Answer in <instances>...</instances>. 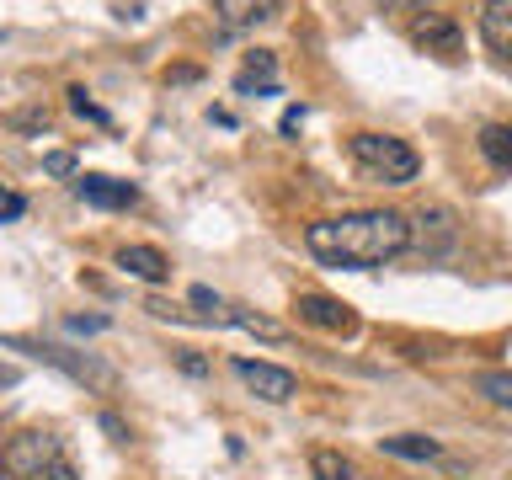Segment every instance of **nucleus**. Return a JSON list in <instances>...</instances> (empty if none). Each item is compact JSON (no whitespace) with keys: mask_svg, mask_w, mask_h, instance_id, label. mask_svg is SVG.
Wrapping results in <instances>:
<instances>
[{"mask_svg":"<svg viewBox=\"0 0 512 480\" xmlns=\"http://www.w3.org/2000/svg\"><path fill=\"white\" fill-rule=\"evenodd\" d=\"M304 246L326 267H384L390 256L411 251V219L395 208H358L342 219H315Z\"/></svg>","mask_w":512,"mask_h":480,"instance_id":"f257e3e1","label":"nucleus"},{"mask_svg":"<svg viewBox=\"0 0 512 480\" xmlns=\"http://www.w3.org/2000/svg\"><path fill=\"white\" fill-rule=\"evenodd\" d=\"M347 150L374 182H390V187H406V182H416V171H422L416 150L395 134H352Z\"/></svg>","mask_w":512,"mask_h":480,"instance_id":"f03ea898","label":"nucleus"},{"mask_svg":"<svg viewBox=\"0 0 512 480\" xmlns=\"http://www.w3.org/2000/svg\"><path fill=\"white\" fill-rule=\"evenodd\" d=\"M59 454H64V448H59L54 432H22V438L6 443V470H11L16 480H38Z\"/></svg>","mask_w":512,"mask_h":480,"instance_id":"7ed1b4c3","label":"nucleus"},{"mask_svg":"<svg viewBox=\"0 0 512 480\" xmlns=\"http://www.w3.org/2000/svg\"><path fill=\"white\" fill-rule=\"evenodd\" d=\"M235 379L246 384L256 400H267V406H283V400L299 395V379L288 374V368H272V363H256V358H235Z\"/></svg>","mask_w":512,"mask_h":480,"instance_id":"20e7f679","label":"nucleus"},{"mask_svg":"<svg viewBox=\"0 0 512 480\" xmlns=\"http://www.w3.org/2000/svg\"><path fill=\"white\" fill-rule=\"evenodd\" d=\"M411 43L422 48V54L443 59V64H454V59L464 54V38H459V27L448 22L443 11H427V16H416V22H411Z\"/></svg>","mask_w":512,"mask_h":480,"instance_id":"39448f33","label":"nucleus"},{"mask_svg":"<svg viewBox=\"0 0 512 480\" xmlns=\"http://www.w3.org/2000/svg\"><path fill=\"white\" fill-rule=\"evenodd\" d=\"M299 320H310L320 331H358V315L342 299H326V294H299Z\"/></svg>","mask_w":512,"mask_h":480,"instance_id":"423d86ee","label":"nucleus"},{"mask_svg":"<svg viewBox=\"0 0 512 480\" xmlns=\"http://www.w3.org/2000/svg\"><path fill=\"white\" fill-rule=\"evenodd\" d=\"M75 198L91 203V208H128L139 192H134V182H118V176H80Z\"/></svg>","mask_w":512,"mask_h":480,"instance_id":"0eeeda50","label":"nucleus"},{"mask_svg":"<svg viewBox=\"0 0 512 480\" xmlns=\"http://www.w3.org/2000/svg\"><path fill=\"white\" fill-rule=\"evenodd\" d=\"M480 38H486V48L512 59V0H486L480 6Z\"/></svg>","mask_w":512,"mask_h":480,"instance_id":"6e6552de","label":"nucleus"},{"mask_svg":"<svg viewBox=\"0 0 512 480\" xmlns=\"http://www.w3.org/2000/svg\"><path fill=\"white\" fill-rule=\"evenodd\" d=\"M214 11H219V22L224 27H256V22H272V16L283 11V0H214Z\"/></svg>","mask_w":512,"mask_h":480,"instance_id":"1a4fd4ad","label":"nucleus"},{"mask_svg":"<svg viewBox=\"0 0 512 480\" xmlns=\"http://www.w3.org/2000/svg\"><path fill=\"white\" fill-rule=\"evenodd\" d=\"M118 267L134 272V278H144V283H166V278H171L166 251H155V246H123V251H118Z\"/></svg>","mask_w":512,"mask_h":480,"instance_id":"9d476101","label":"nucleus"},{"mask_svg":"<svg viewBox=\"0 0 512 480\" xmlns=\"http://www.w3.org/2000/svg\"><path fill=\"white\" fill-rule=\"evenodd\" d=\"M310 475H315V480H368V475L358 470V464H352L347 454H336V448H315Z\"/></svg>","mask_w":512,"mask_h":480,"instance_id":"9b49d317","label":"nucleus"},{"mask_svg":"<svg viewBox=\"0 0 512 480\" xmlns=\"http://www.w3.org/2000/svg\"><path fill=\"white\" fill-rule=\"evenodd\" d=\"M480 155H486L496 171H512V123L480 128Z\"/></svg>","mask_w":512,"mask_h":480,"instance_id":"f8f14e48","label":"nucleus"},{"mask_svg":"<svg viewBox=\"0 0 512 480\" xmlns=\"http://www.w3.org/2000/svg\"><path fill=\"white\" fill-rule=\"evenodd\" d=\"M384 454H400V459H443V448L432 443V438L406 432V438H384Z\"/></svg>","mask_w":512,"mask_h":480,"instance_id":"ddd939ff","label":"nucleus"},{"mask_svg":"<svg viewBox=\"0 0 512 480\" xmlns=\"http://www.w3.org/2000/svg\"><path fill=\"white\" fill-rule=\"evenodd\" d=\"M224 320H230V326H240V331H256V336H267V342H278V336H283V326H278V320H267V315H251V310H240V304H230V310H224Z\"/></svg>","mask_w":512,"mask_h":480,"instance_id":"4468645a","label":"nucleus"},{"mask_svg":"<svg viewBox=\"0 0 512 480\" xmlns=\"http://www.w3.org/2000/svg\"><path fill=\"white\" fill-rule=\"evenodd\" d=\"M480 395H491L496 406H512V374H480Z\"/></svg>","mask_w":512,"mask_h":480,"instance_id":"2eb2a0df","label":"nucleus"},{"mask_svg":"<svg viewBox=\"0 0 512 480\" xmlns=\"http://www.w3.org/2000/svg\"><path fill=\"white\" fill-rule=\"evenodd\" d=\"M70 107L80 112V118H91V123H102V128L112 123V118H107V112H102V107H96V102H86V91H80V86L70 91Z\"/></svg>","mask_w":512,"mask_h":480,"instance_id":"dca6fc26","label":"nucleus"},{"mask_svg":"<svg viewBox=\"0 0 512 480\" xmlns=\"http://www.w3.org/2000/svg\"><path fill=\"white\" fill-rule=\"evenodd\" d=\"M38 480H80V475H75V464H70V454H59V459L48 464V470H43Z\"/></svg>","mask_w":512,"mask_h":480,"instance_id":"f3484780","label":"nucleus"},{"mask_svg":"<svg viewBox=\"0 0 512 480\" xmlns=\"http://www.w3.org/2000/svg\"><path fill=\"white\" fill-rule=\"evenodd\" d=\"M43 166H48V176H70V171H75V160L64 155V150H54V155L43 160Z\"/></svg>","mask_w":512,"mask_h":480,"instance_id":"a211bd4d","label":"nucleus"},{"mask_svg":"<svg viewBox=\"0 0 512 480\" xmlns=\"http://www.w3.org/2000/svg\"><path fill=\"white\" fill-rule=\"evenodd\" d=\"M384 11H416V6H432V0H379Z\"/></svg>","mask_w":512,"mask_h":480,"instance_id":"6ab92c4d","label":"nucleus"},{"mask_svg":"<svg viewBox=\"0 0 512 480\" xmlns=\"http://www.w3.org/2000/svg\"><path fill=\"white\" fill-rule=\"evenodd\" d=\"M299 123H304V107H288V112H283V134H294Z\"/></svg>","mask_w":512,"mask_h":480,"instance_id":"aec40b11","label":"nucleus"}]
</instances>
